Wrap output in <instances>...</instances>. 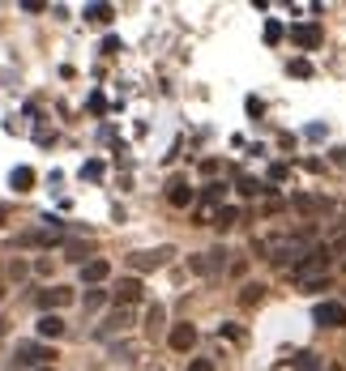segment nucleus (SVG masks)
Instances as JSON below:
<instances>
[{"mask_svg":"<svg viewBox=\"0 0 346 371\" xmlns=\"http://www.w3.org/2000/svg\"><path fill=\"white\" fill-rule=\"evenodd\" d=\"M253 252L274 260L282 269H295L308 256V235H274V239H253Z\"/></svg>","mask_w":346,"mask_h":371,"instance_id":"1","label":"nucleus"},{"mask_svg":"<svg viewBox=\"0 0 346 371\" xmlns=\"http://www.w3.org/2000/svg\"><path fill=\"white\" fill-rule=\"evenodd\" d=\"M13 359L43 371L47 363H56V350H52V345H39V341H17V354H13Z\"/></svg>","mask_w":346,"mask_h":371,"instance_id":"2","label":"nucleus"},{"mask_svg":"<svg viewBox=\"0 0 346 371\" xmlns=\"http://www.w3.org/2000/svg\"><path fill=\"white\" fill-rule=\"evenodd\" d=\"M171 256H176V247H154V252H133V256H129V269H133V274H150V269H163Z\"/></svg>","mask_w":346,"mask_h":371,"instance_id":"3","label":"nucleus"},{"mask_svg":"<svg viewBox=\"0 0 346 371\" xmlns=\"http://www.w3.org/2000/svg\"><path fill=\"white\" fill-rule=\"evenodd\" d=\"M312 320H316L320 329H346V303H334V299L316 303L312 307Z\"/></svg>","mask_w":346,"mask_h":371,"instance_id":"4","label":"nucleus"},{"mask_svg":"<svg viewBox=\"0 0 346 371\" xmlns=\"http://www.w3.org/2000/svg\"><path fill=\"white\" fill-rule=\"evenodd\" d=\"M291 43L304 47V52H316V47L325 43V30H320L316 21H300V26H291Z\"/></svg>","mask_w":346,"mask_h":371,"instance_id":"5","label":"nucleus"},{"mask_svg":"<svg viewBox=\"0 0 346 371\" xmlns=\"http://www.w3.org/2000/svg\"><path fill=\"white\" fill-rule=\"evenodd\" d=\"M197 201V188L184 180V175H171L167 180V205H176V209H188Z\"/></svg>","mask_w":346,"mask_h":371,"instance_id":"6","label":"nucleus"},{"mask_svg":"<svg viewBox=\"0 0 346 371\" xmlns=\"http://www.w3.org/2000/svg\"><path fill=\"white\" fill-rule=\"evenodd\" d=\"M73 299H78V294H73L69 286H47V290L39 294V307H43V312H56V307H69Z\"/></svg>","mask_w":346,"mask_h":371,"instance_id":"7","label":"nucleus"},{"mask_svg":"<svg viewBox=\"0 0 346 371\" xmlns=\"http://www.w3.org/2000/svg\"><path fill=\"white\" fill-rule=\"evenodd\" d=\"M107 278H111V265H107L103 256H94V260L82 265V282H86V286H98V282H107Z\"/></svg>","mask_w":346,"mask_h":371,"instance_id":"8","label":"nucleus"},{"mask_svg":"<svg viewBox=\"0 0 346 371\" xmlns=\"http://www.w3.org/2000/svg\"><path fill=\"white\" fill-rule=\"evenodd\" d=\"M167 341H171V350H176V354H188L192 345H197V329H192V325H176Z\"/></svg>","mask_w":346,"mask_h":371,"instance_id":"9","label":"nucleus"},{"mask_svg":"<svg viewBox=\"0 0 346 371\" xmlns=\"http://www.w3.org/2000/svg\"><path fill=\"white\" fill-rule=\"evenodd\" d=\"M291 205L300 209V213H329V209H334V205L325 201V196H312V192H300V196H295Z\"/></svg>","mask_w":346,"mask_h":371,"instance_id":"10","label":"nucleus"},{"mask_svg":"<svg viewBox=\"0 0 346 371\" xmlns=\"http://www.w3.org/2000/svg\"><path fill=\"white\" fill-rule=\"evenodd\" d=\"M137 299H141V278H120V286H116V303L129 307V303H137Z\"/></svg>","mask_w":346,"mask_h":371,"instance_id":"11","label":"nucleus"},{"mask_svg":"<svg viewBox=\"0 0 346 371\" xmlns=\"http://www.w3.org/2000/svg\"><path fill=\"white\" fill-rule=\"evenodd\" d=\"M291 367H295V371H329V367H325V359H320L316 350H300V354L291 359Z\"/></svg>","mask_w":346,"mask_h":371,"instance_id":"12","label":"nucleus"},{"mask_svg":"<svg viewBox=\"0 0 346 371\" xmlns=\"http://www.w3.org/2000/svg\"><path fill=\"white\" fill-rule=\"evenodd\" d=\"M39 337H52V341L64 337V320H60L56 312H43V316H39Z\"/></svg>","mask_w":346,"mask_h":371,"instance_id":"13","label":"nucleus"},{"mask_svg":"<svg viewBox=\"0 0 346 371\" xmlns=\"http://www.w3.org/2000/svg\"><path fill=\"white\" fill-rule=\"evenodd\" d=\"M235 222H244V209H235V205H222V209H218V218H214V227H218V231H231Z\"/></svg>","mask_w":346,"mask_h":371,"instance_id":"14","label":"nucleus"},{"mask_svg":"<svg viewBox=\"0 0 346 371\" xmlns=\"http://www.w3.org/2000/svg\"><path fill=\"white\" fill-rule=\"evenodd\" d=\"M111 17H116L111 5H86V21H94V26H107Z\"/></svg>","mask_w":346,"mask_h":371,"instance_id":"15","label":"nucleus"},{"mask_svg":"<svg viewBox=\"0 0 346 371\" xmlns=\"http://www.w3.org/2000/svg\"><path fill=\"white\" fill-rule=\"evenodd\" d=\"M9 184H13L17 192H30V188H35V171H30V167H17L13 175H9Z\"/></svg>","mask_w":346,"mask_h":371,"instance_id":"16","label":"nucleus"},{"mask_svg":"<svg viewBox=\"0 0 346 371\" xmlns=\"http://www.w3.org/2000/svg\"><path fill=\"white\" fill-rule=\"evenodd\" d=\"M163 320H167V312L154 303L150 312H145V333H150V337H154V333H163Z\"/></svg>","mask_w":346,"mask_h":371,"instance_id":"17","label":"nucleus"},{"mask_svg":"<svg viewBox=\"0 0 346 371\" xmlns=\"http://www.w3.org/2000/svg\"><path fill=\"white\" fill-rule=\"evenodd\" d=\"M103 303H107V290H98V286H90V290H86V299H82L86 312H98Z\"/></svg>","mask_w":346,"mask_h":371,"instance_id":"18","label":"nucleus"},{"mask_svg":"<svg viewBox=\"0 0 346 371\" xmlns=\"http://www.w3.org/2000/svg\"><path fill=\"white\" fill-rule=\"evenodd\" d=\"M222 196H227V184H206V205L222 209Z\"/></svg>","mask_w":346,"mask_h":371,"instance_id":"19","label":"nucleus"},{"mask_svg":"<svg viewBox=\"0 0 346 371\" xmlns=\"http://www.w3.org/2000/svg\"><path fill=\"white\" fill-rule=\"evenodd\" d=\"M261 299H265V286H244V294H239V303H244V307H257Z\"/></svg>","mask_w":346,"mask_h":371,"instance_id":"20","label":"nucleus"},{"mask_svg":"<svg viewBox=\"0 0 346 371\" xmlns=\"http://www.w3.org/2000/svg\"><path fill=\"white\" fill-rule=\"evenodd\" d=\"M125 325H129V307H120V312H116V316H111V320H107V325L98 329V333L107 337V333H116V329H125Z\"/></svg>","mask_w":346,"mask_h":371,"instance_id":"21","label":"nucleus"},{"mask_svg":"<svg viewBox=\"0 0 346 371\" xmlns=\"http://www.w3.org/2000/svg\"><path fill=\"white\" fill-rule=\"evenodd\" d=\"M235 188H239L244 196H257V192H265V184H257L253 175H239V180H235Z\"/></svg>","mask_w":346,"mask_h":371,"instance_id":"22","label":"nucleus"},{"mask_svg":"<svg viewBox=\"0 0 346 371\" xmlns=\"http://www.w3.org/2000/svg\"><path fill=\"white\" fill-rule=\"evenodd\" d=\"M278 39H282V21L269 17V21H265V43H278Z\"/></svg>","mask_w":346,"mask_h":371,"instance_id":"23","label":"nucleus"},{"mask_svg":"<svg viewBox=\"0 0 346 371\" xmlns=\"http://www.w3.org/2000/svg\"><path fill=\"white\" fill-rule=\"evenodd\" d=\"M82 175H86V180H103V162H86Z\"/></svg>","mask_w":346,"mask_h":371,"instance_id":"24","label":"nucleus"},{"mask_svg":"<svg viewBox=\"0 0 346 371\" xmlns=\"http://www.w3.org/2000/svg\"><path fill=\"white\" fill-rule=\"evenodd\" d=\"M291 73L295 77H312V64L308 60H291Z\"/></svg>","mask_w":346,"mask_h":371,"instance_id":"25","label":"nucleus"},{"mask_svg":"<svg viewBox=\"0 0 346 371\" xmlns=\"http://www.w3.org/2000/svg\"><path fill=\"white\" fill-rule=\"evenodd\" d=\"M218 333H227V337H231V341H244V333H239V329H235V325H218Z\"/></svg>","mask_w":346,"mask_h":371,"instance_id":"26","label":"nucleus"},{"mask_svg":"<svg viewBox=\"0 0 346 371\" xmlns=\"http://www.w3.org/2000/svg\"><path fill=\"white\" fill-rule=\"evenodd\" d=\"M21 9H26V13H43L47 5H43V0H21Z\"/></svg>","mask_w":346,"mask_h":371,"instance_id":"27","label":"nucleus"},{"mask_svg":"<svg viewBox=\"0 0 346 371\" xmlns=\"http://www.w3.org/2000/svg\"><path fill=\"white\" fill-rule=\"evenodd\" d=\"M269 180H274V184H278V180H286V167H282V162H274V167H269Z\"/></svg>","mask_w":346,"mask_h":371,"instance_id":"28","label":"nucleus"},{"mask_svg":"<svg viewBox=\"0 0 346 371\" xmlns=\"http://www.w3.org/2000/svg\"><path fill=\"white\" fill-rule=\"evenodd\" d=\"M120 52V39H103V56H116Z\"/></svg>","mask_w":346,"mask_h":371,"instance_id":"29","label":"nucleus"},{"mask_svg":"<svg viewBox=\"0 0 346 371\" xmlns=\"http://www.w3.org/2000/svg\"><path fill=\"white\" fill-rule=\"evenodd\" d=\"M329 252H334V256H342V252H346V235H338V239L329 243Z\"/></svg>","mask_w":346,"mask_h":371,"instance_id":"30","label":"nucleus"},{"mask_svg":"<svg viewBox=\"0 0 346 371\" xmlns=\"http://www.w3.org/2000/svg\"><path fill=\"white\" fill-rule=\"evenodd\" d=\"M188 371H214V363H210V359H197V363H192Z\"/></svg>","mask_w":346,"mask_h":371,"instance_id":"31","label":"nucleus"},{"mask_svg":"<svg viewBox=\"0 0 346 371\" xmlns=\"http://www.w3.org/2000/svg\"><path fill=\"white\" fill-rule=\"evenodd\" d=\"M5 222H9V205H0V227H5Z\"/></svg>","mask_w":346,"mask_h":371,"instance_id":"32","label":"nucleus"},{"mask_svg":"<svg viewBox=\"0 0 346 371\" xmlns=\"http://www.w3.org/2000/svg\"><path fill=\"white\" fill-rule=\"evenodd\" d=\"M329 371H342V367H338V363H334V367H329Z\"/></svg>","mask_w":346,"mask_h":371,"instance_id":"33","label":"nucleus"},{"mask_svg":"<svg viewBox=\"0 0 346 371\" xmlns=\"http://www.w3.org/2000/svg\"><path fill=\"white\" fill-rule=\"evenodd\" d=\"M43 371H52V367H43Z\"/></svg>","mask_w":346,"mask_h":371,"instance_id":"34","label":"nucleus"}]
</instances>
